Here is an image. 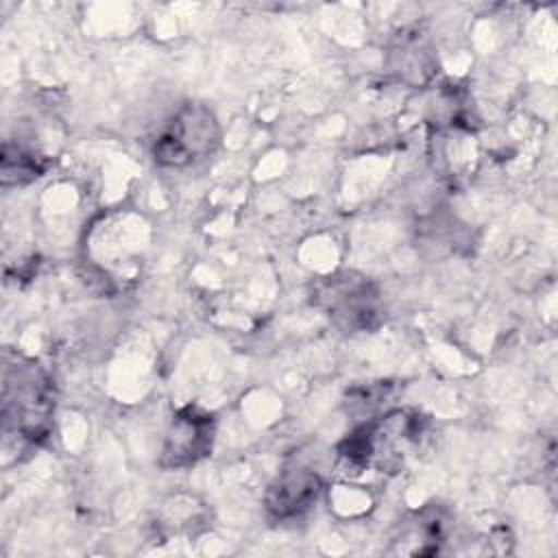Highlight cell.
<instances>
[{
  "label": "cell",
  "mask_w": 558,
  "mask_h": 558,
  "mask_svg": "<svg viewBox=\"0 0 558 558\" xmlns=\"http://www.w3.org/2000/svg\"><path fill=\"white\" fill-rule=\"evenodd\" d=\"M52 410V399L48 390L46 375L28 366H7L4 373V418H13L15 427L31 436L39 438L48 427V416Z\"/></svg>",
  "instance_id": "cell-1"
},
{
  "label": "cell",
  "mask_w": 558,
  "mask_h": 558,
  "mask_svg": "<svg viewBox=\"0 0 558 558\" xmlns=\"http://www.w3.org/2000/svg\"><path fill=\"white\" fill-rule=\"evenodd\" d=\"M214 140V120L205 109H187L179 116L172 129L161 137L157 146L159 161L179 166L196 155L209 150Z\"/></svg>",
  "instance_id": "cell-2"
},
{
  "label": "cell",
  "mask_w": 558,
  "mask_h": 558,
  "mask_svg": "<svg viewBox=\"0 0 558 558\" xmlns=\"http://www.w3.org/2000/svg\"><path fill=\"white\" fill-rule=\"evenodd\" d=\"M209 442H211L209 416L187 410L174 421L172 434L168 438L166 456L170 458V464L194 462L198 456H203L207 451Z\"/></svg>",
  "instance_id": "cell-3"
},
{
  "label": "cell",
  "mask_w": 558,
  "mask_h": 558,
  "mask_svg": "<svg viewBox=\"0 0 558 558\" xmlns=\"http://www.w3.org/2000/svg\"><path fill=\"white\" fill-rule=\"evenodd\" d=\"M316 490H318V480L314 475H307V473L288 475L272 490L270 510H275L279 517L299 512L314 499Z\"/></svg>",
  "instance_id": "cell-4"
}]
</instances>
